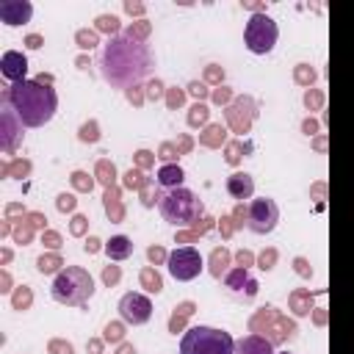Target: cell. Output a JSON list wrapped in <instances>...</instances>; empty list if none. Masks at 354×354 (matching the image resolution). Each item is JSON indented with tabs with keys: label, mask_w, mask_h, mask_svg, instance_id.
Wrapping results in <instances>:
<instances>
[{
	"label": "cell",
	"mask_w": 354,
	"mask_h": 354,
	"mask_svg": "<svg viewBox=\"0 0 354 354\" xmlns=\"http://www.w3.org/2000/svg\"><path fill=\"white\" fill-rule=\"evenodd\" d=\"M0 69H3V77L11 80V83H19L25 80V72H28V58L17 50H6L3 58H0Z\"/></svg>",
	"instance_id": "13"
},
{
	"label": "cell",
	"mask_w": 354,
	"mask_h": 354,
	"mask_svg": "<svg viewBox=\"0 0 354 354\" xmlns=\"http://www.w3.org/2000/svg\"><path fill=\"white\" fill-rule=\"evenodd\" d=\"M277 221H279V207H277L274 199H268V196L252 199V205L246 210V227L252 232L266 235V232H271L277 227Z\"/></svg>",
	"instance_id": "8"
},
{
	"label": "cell",
	"mask_w": 354,
	"mask_h": 354,
	"mask_svg": "<svg viewBox=\"0 0 354 354\" xmlns=\"http://www.w3.org/2000/svg\"><path fill=\"white\" fill-rule=\"evenodd\" d=\"M235 354H277L271 340L260 337V335H246L241 340H235Z\"/></svg>",
	"instance_id": "14"
},
{
	"label": "cell",
	"mask_w": 354,
	"mask_h": 354,
	"mask_svg": "<svg viewBox=\"0 0 354 354\" xmlns=\"http://www.w3.org/2000/svg\"><path fill=\"white\" fill-rule=\"evenodd\" d=\"M180 183H183V169L180 166H163L160 171H158V185L160 188H180Z\"/></svg>",
	"instance_id": "17"
},
{
	"label": "cell",
	"mask_w": 354,
	"mask_h": 354,
	"mask_svg": "<svg viewBox=\"0 0 354 354\" xmlns=\"http://www.w3.org/2000/svg\"><path fill=\"white\" fill-rule=\"evenodd\" d=\"M105 337H108V340H119V337H122V326H119V324H108Z\"/></svg>",
	"instance_id": "20"
},
{
	"label": "cell",
	"mask_w": 354,
	"mask_h": 354,
	"mask_svg": "<svg viewBox=\"0 0 354 354\" xmlns=\"http://www.w3.org/2000/svg\"><path fill=\"white\" fill-rule=\"evenodd\" d=\"M97 22H100V28H102V30H116V28H119V19H116L113 14H111V17L105 14V17H100Z\"/></svg>",
	"instance_id": "18"
},
{
	"label": "cell",
	"mask_w": 354,
	"mask_h": 354,
	"mask_svg": "<svg viewBox=\"0 0 354 354\" xmlns=\"http://www.w3.org/2000/svg\"><path fill=\"white\" fill-rule=\"evenodd\" d=\"M58 207H61V210H69V207H75V199L64 194V196H58Z\"/></svg>",
	"instance_id": "23"
},
{
	"label": "cell",
	"mask_w": 354,
	"mask_h": 354,
	"mask_svg": "<svg viewBox=\"0 0 354 354\" xmlns=\"http://www.w3.org/2000/svg\"><path fill=\"white\" fill-rule=\"evenodd\" d=\"M3 100L14 108L19 122L25 127H41L47 124L58 111V94L41 80H19L11 88H6Z\"/></svg>",
	"instance_id": "2"
},
{
	"label": "cell",
	"mask_w": 354,
	"mask_h": 354,
	"mask_svg": "<svg viewBox=\"0 0 354 354\" xmlns=\"http://www.w3.org/2000/svg\"><path fill=\"white\" fill-rule=\"evenodd\" d=\"M28 47H30V50L41 47V39H39V36H30V39H28Z\"/></svg>",
	"instance_id": "25"
},
{
	"label": "cell",
	"mask_w": 354,
	"mask_h": 354,
	"mask_svg": "<svg viewBox=\"0 0 354 354\" xmlns=\"http://www.w3.org/2000/svg\"><path fill=\"white\" fill-rule=\"evenodd\" d=\"M80 138H83V141H94V138H97V133H94V124H86V127L80 130Z\"/></svg>",
	"instance_id": "22"
},
{
	"label": "cell",
	"mask_w": 354,
	"mask_h": 354,
	"mask_svg": "<svg viewBox=\"0 0 354 354\" xmlns=\"http://www.w3.org/2000/svg\"><path fill=\"white\" fill-rule=\"evenodd\" d=\"M94 249H97V241H94V238H91V241H88V243H86V252H94Z\"/></svg>",
	"instance_id": "27"
},
{
	"label": "cell",
	"mask_w": 354,
	"mask_h": 354,
	"mask_svg": "<svg viewBox=\"0 0 354 354\" xmlns=\"http://www.w3.org/2000/svg\"><path fill=\"white\" fill-rule=\"evenodd\" d=\"M279 354H290V351H279Z\"/></svg>",
	"instance_id": "28"
},
{
	"label": "cell",
	"mask_w": 354,
	"mask_h": 354,
	"mask_svg": "<svg viewBox=\"0 0 354 354\" xmlns=\"http://www.w3.org/2000/svg\"><path fill=\"white\" fill-rule=\"evenodd\" d=\"M158 210H160V216H163V221H169V224H194V221H199V216L205 213V207H202V202L196 199V194L194 191H188V188H171V191H163L160 196H158Z\"/></svg>",
	"instance_id": "4"
},
{
	"label": "cell",
	"mask_w": 354,
	"mask_h": 354,
	"mask_svg": "<svg viewBox=\"0 0 354 354\" xmlns=\"http://www.w3.org/2000/svg\"><path fill=\"white\" fill-rule=\"evenodd\" d=\"M53 299L58 304H66V307H80L91 293H94V279L86 268L80 266H66L64 271L55 274L53 279V288H50Z\"/></svg>",
	"instance_id": "3"
},
{
	"label": "cell",
	"mask_w": 354,
	"mask_h": 354,
	"mask_svg": "<svg viewBox=\"0 0 354 354\" xmlns=\"http://www.w3.org/2000/svg\"><path fill=\"white\" fill-rule=\"evenodd\" d=\"M116 277H119V271H116V268H108V271H105V282H108V285H111Z\"/></svg>",
	"instance_id": "24"
},
{
	"label": "cell",
	"mask_w": 354,
	"mask_h": 354,
	"mask_svg": "<svg viewBox=\"0 0 354 354\" xmlns=\"http://www.w3.org/2000/svg\"><path fill=\"white\" fill-rule=\"evenodd\" d=\"M77 39H80V41H83V44H80V47H94V44H97V36H94V33H80V36H77Z\"/></svg>",
	"instance_id": "21"
},
{
	"label": "cell",
	"mask_w": 354,
	"mask_h": 354,
	"mask_svg": "<svg viewBox=\"0 0 354 354\" xmlns=\"http://www.w3.org/2000/svg\"><path fill=\"white\" fill-rule=\"evenodd\" d=\"M30 14H33V6H30L28 0H3V3H0V19H3L6 25H11V28L28 22Z\"/></svg>",
	"instance_id": "12"
},
{
	"label": "cell",
	"mask_w": 354,
	"mask_h": 354,
	"mask_svg": "<svg viewBox=\"0 0 354 354\" xmlns=\"http://www.w3.org/2000/svg\"><path fill=\"white\" fill-rule=\"evenodd\" d=\"M227 191L232 199H249L252 191H254V180L246 174V171H235L227 177Z\"/></svg>",
	"instance_id": "15"
},
{
	"label": "cell",
	"mask_w": 354,
	"mask_h": 354,
	"mask_svg": "<svg viewBox=\"0 0 354 354\" xmlns=\"http://www.w3.org/2000/svg\"><path fill=\"white\" fill-rule=\"evenodd\" d=\"M180 354H235V340L216 326H191L180 340Z\"/></svg>",
	"instance_id": "5"
},
{
	"label": "cell",
	"mask_w": 354,
	"mask_h": 354,
	"mask_svg": "<svg viewBox=\"0 0 354 354\" xmlns=\"http://www.w3.org/2000/svg\"><path fill=\"white\" fill-rule=\"evenodd\" d=\"M58 266H55V260L53 257H39V271L41 274H50V271H55Z\"/></svg>",
	"instance_id": "19"
},
{
	"label": "cell",
	"mask_w": 354,
	"mask_h": 354,
	"mask_svg": "<svg viewBox=\"0 0 354 354\" xmlns=\"http://www.w3.org/2000/svg\"><path fill=\"white\" fill-rule=\"evenodd\" d=\"M160 257H163L160 249H149V260H160Z\"/></svg>",
	"instance_id": "26"
},
{
	"label": "cell",
	"mask_w": 354,
	"mask_h": 354,
	"mask_svg": "<svg viewBox=\"0 0 354 354\" xmlns=\"http://www.w3.org/2000/svg\"><path fill=\"white\" fill-rule=\"evenodd\" d=\"M105 254L111 260H127L133 254V241L127 235H113L108 243H105Z\"/></svg>",
	"instance_id": "16"
},
{
	"label": "cell",
	"mask_w": 354,
	"mask_h": 354,
	"mask_svg": "<svg viewBox=\"0 0 354 354\" xmlns=\"http://www.w3.org/2000/svg\"><path fill=\"white\" fill-rule=\"evenodd\" d=\"M202 266H205V260H202L199 249H194V246H180V249H174V252L169 254V274H171L177 282H191V279H196L199 271H202Z\"/></svg>",
	"instance_id": "7"
},
{
	"label": "cell",
	"mask_w": 354,
	"mask_h": 354,
	"mask_svg": "<svg viewBox=\"0 0 354 354\" xmlns=\"http://www.w3.org/2000/svg\"><path fill=\"white\" fill-rule=\"evenodd\" d=\"M277 39H279V28L268 14H252L249 17V22L243 28V41H246L249 53L266 55V53L274 50Z\"/></svg>",
	"instance_id": "6"
},
{
	"label": "cell",
	"mask_w": 354,
	"mask_h": 354,
	"mask_svg": "<svg viewBox=\"0 0 354 354\" xmlns=\"http://www.w3.org/2000/svg\"><path fill=\"white\" fill-rule=\"evenodd\" d=\"M224 285H227V290H230L232 296H241V299H252V296L257 293V282L249 277L246 268H232V271L227 274Z\"/></svg>",
	"instance_id": "11"
},
{
	"label": "cell",
	"mask_w": 354,
	"mask_h": 354,
	"mask_svg": "<svg viewBox=\"0 0 354 354\" xmlns=\"http://www.w3.org/2000/svg\"><path fill=\"white\" fill-rule=\"evenodd\" d=\"M19 138H22V122L14 113V108L3 100V136H0V144H3L6 152H14V147H17Z\"/></svg>",
	"instance_id": "10"
},
{
	"label": "cell",
	"mask_w": 354,
	"mask_h": 354,
	"mask_svg": "<svg viewBox=\"0 0 354 354\" xmlns=\"http://www.w3.org/2000/svg\"><path fill=\"white\" fill-rule=\"evenodd\" d=\"M100 66H102V77L111 86L127 88L147 77V72L152 69V53L144 41L133 36H116L105 44Z\"/></svg>",
	"instance_id": "1"
},
{
	"label": "cell",
	"mask_w": 354,
	"mask_h": 354,
	"mask_svg": "<svg viewBox=\"0 0 354 354\" xmlns=\"http://www.w3.org/2000/svg\"><path fill=\"white\" fill-rule=\"evenodd\" d=\"M119 315H122V321H127L133 326H141V324H147L152 318V301L144 293L130 290V293H124L119 299Z\"/></svg>",
	"instance_id": "9"
}]
</instances>
